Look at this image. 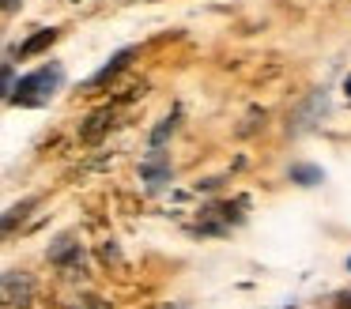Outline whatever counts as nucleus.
I'll return each instance as SVG.
<instances>
[{
    "instance_id": "nucleus-1",
    "label": "nucleus",
    "mask_w": 351,
    "mask_h": 309,
    "mask_svg": "<svg viewBox=\"0 0 351 309\" xmlns=\"http://www.w3.org/2000/svg\"><path fill=\"white\" fill-rule=\"evenodd\" d=\"M61 79H64V68H61V64L38 68V72L23 75V79L16 83V90H12V102H19V106H46L49 98H53V90L61 87Z\"/></svg>"
},
{
    "instance_id": "nucleus-2",
    "label": "nucleus",
    "mask_w": 351,
    "mask_h": 309,
    "mask_svg": "<svg viewBox=\"0 0 351 309\" xmlns=\"http://www.w3.org/2000/svg\"><path fill=\"white\" fill-rule=\"evenodd\" d=\"M132 57H136V49H121V53H114V57H110L106 64H102L99 72L91 75V87H102V83H110V79H114V75L125 68V64H129Z\"/></svg>"
},
{
    "instance_id": "nucleus-3",
    "label": "nucleus",
    "mask_w": 351,
    "mask_h": 309,
    "mask_svg": "<svg viewBox=\"0 0 351 309\" xmlns=\"http://www.w3.org/2000/svg\"><path fill=\"white\" fill-rule=\"evenodd\" d=\"M53 42H57V30H53V27H46V30H38L34 38H27V42L19 45V57H34V53L49 49Z\"/></svg>"
},
{
    "instance_id": "nucleus-4",
    "label": "nucleus",
    "mask_w": 351,
    "mask_h": 309,
    "mask_svg": "<svg viewBox=\"0 0 351 309\" xmlns=\"http://www.w3.org/2000/svg\"><path fill=\"white\" fill-rule=\"evenodd\" d=\"M291 181H298V185H321V181H325V170H321V166H310V162H298V166H291Z\"/></svg>"
},
{
    "instance_id": "nucleus-5",
    "label": "nucleus",
    "mask_w": 351,
    "mask_h": 309,
    "mask_svg": "<svg viewBox=\"0 0 351 309\" xmlns=\"http://www.w3.org/2000/svg\"><path fill=\"white\" fill-rule=\"evenodd\" d=\"M336 309H351V294H340V298H336Z\"/></svg>"
},
{
    "instance_id": "nucleus-6",
    "label": "nucleus",
    "mask_w": 351,
    "mask_h": 309,
    "mask_svg": "<svg viewBox=\"0 0 351 309\" xmlns=\"http://www.w3.org/2000/svg\"><path fill=\"white\" fill-rule=\"evenodd\" d=\"M343 95L351 98V75H348V79H343Z\"/></svg>"
},
{
    "instance_id": "nucleus-7",
    "label": "nucleus",
    "mask_w": 351,
    "mask_h": 309,
    "mask_svg": "<svg viewBox=\"0 0 351 309\" xmlns=\"http://www.w3.org/2000/svg\"><path fill=\"white\" fill-rule=\"evenodd\" d=\"M12 8H16V0H4V12H12Z\"/></svg>"
},
{
    "instance_id": "nucleus-8",
    "label": "nucleus",
    "mask_w": 351,
    "mask_h": 309,
    "mask_svg": "<svg viewBox=\"0 0 351 309\" xmlns=\"http://www.w3.org/2000/svg\"><path fill=\"white\" fill-rule=\"evenodd\" d=\"M348 268H351V260H348Z\"/></svg>"
}]
</instances>
